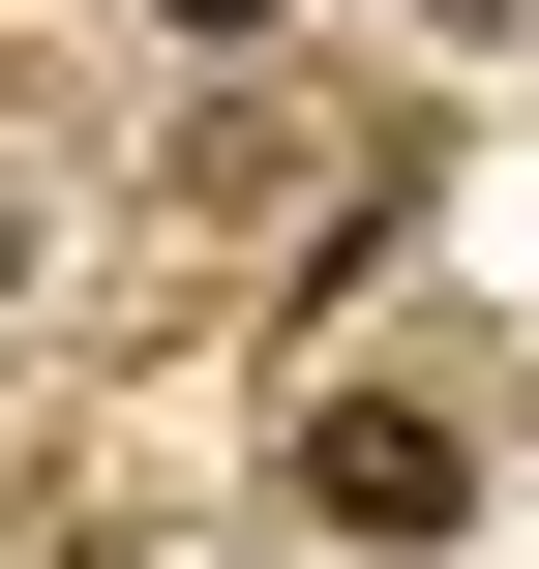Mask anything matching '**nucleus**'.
Segmentation results:
<instances>
[{
  "instance_id": "nucleus-1",
  "label": "nucleus",
  "mask_w": 539,
  "mask_h": 569,
  "mask_svg": "<svg viewBox=\"0 0 539 569\" xmlns=\"http://www.w3.org/2000/svg\"><path fill=\"white\" fill-rule=\"evenodd\" d=\"M300 480H330V540H450V510H480V450H450V420H390V390H360Z\"/></svg>"
}]
</instances>
